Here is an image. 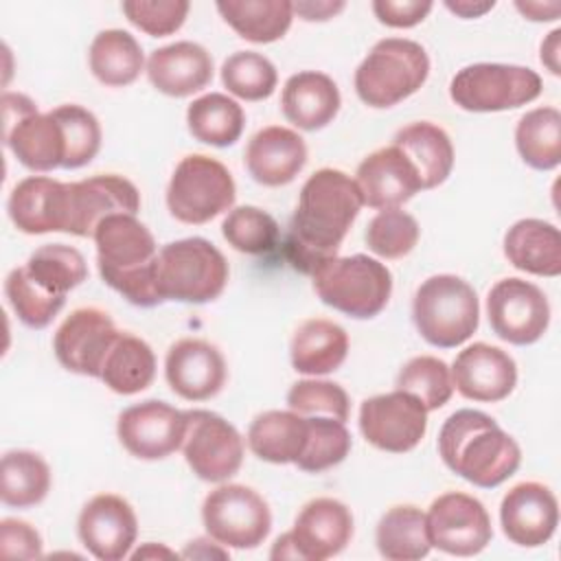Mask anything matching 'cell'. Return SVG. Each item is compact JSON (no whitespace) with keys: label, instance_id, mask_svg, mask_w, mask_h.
<instances>
[{"label":"cell","instance_id":"8d00e7d4","mask_svg":"<svg viewBox=\"0 0 561 561\" xmlns=\"http://www.w3.org/2000/svg\"><path fill=\"white\" fill-rule=\"evenodd\" d=\"M186 125L195 140L213 147H230L241 138L245 114L234 99L210 92L188 105Z\"/></svg>","mask_w":561,"mask_h":561},{"label":"cell","instance_id":"b9f144b4","mask_svg":"<svg viewBox=\"0 0 561 561\" xmlns=\"http://www.w3.org/2000/svg\"><path fill=\"white\" fill-rule=\"evenodd\" d=\"M351 451V432L337 419L307 416V443L298 460V469L320 473L340 465Z\"/></svg>","mask_w":561,"mask_h":561},{"label":"cell","instance_id":"f1b7e54d","mask_svg":"<svg viewBox=\"0 0 561 561\" xmlns=\"http://www.w3.org/2000/svg\"><path fill=\"white\" fill-rule=\"evenodd\" d=\"M504 254L508 263L526 274H561V234L559 228L543 219H519L504 234Z\"/></svg>","mask_w":561,"mask_h":561},{"label":"cell","instance_id":"5bb4252c","mask_svg":"<svg viewBox=\"0 0 561 561\" xmlns=\"http://www.w3.org/2000/svg\"><path fill=\"white\" fill-rule=\"evenodd\" d=\"M430 543L447 554L473 557L482 552L491 537V517L480 500L449 491L438 495L425 513Z\"/></svg>","mask_w":561,"mask_h":561},{"label":"cell","instance_id":"1f68e13d","mask_svg":"<svg viewBox=\"0 0 561 561\" xmlns=\"http://www.w3.org/2000/svg\"><path fill=\"white\" fill-rule=\"evenodd\" d=\"M307 443V416L294 410H267L250 423L248 445L265 462H296Z\"/></svg>","mask_w":561,"mask_h":561},{"label":"cell","instance_id":"277c9868","mask_svg":"<svg viewBox=\"0 0 561 561\" xmlns=\"http://www.w3.org/2000/svg\"><path fill=\"white\" fill-rule=\"evenodd\" d=\"M412 320L421 337L438 348L467 342L480 322V305L473 287L454 274L425 278L412 300Z\"/></svg>","mask_w":561,"mask_h":561},{"label":"cell","instance_id":"6f0895ef","mask_svg":"<svg viewBox=\"0 0 561 561\" xmlns=\"http://www.w3.org/2000/svg\"><path fill=\"white\" fill-rule=\"evenodd\" d=\"M160 554H164V557H173V552H171V550H167V548H156V543H145V548H140L138 552H134V559L160 557Z\"/></svg>","mask_w":561,"mask_h":561},{"label":"cell","instance_id":"7c38bea8","mask_svg":"<svg viewBox=\"0 0 561 561\" xmlns=\"http://www.w3.org/2000/svg\"><path fill=\"white\" fill-rule=\"evenodd\" d=\"M182 454L199 480L224 482L243 462V438L232 423L210 410H186Z\"/></svg>","mask_w":561,"mask_h":561},{"label":"cell","instance_id":"9f6ffc18","mask_svg":"<svg viewBox=\"0 0 561 561\" xmlns=\"http://www.w3.org/2000/svg\"><path fill=\"white\" fill-rule=\"evenodd\" d=\"M445 7L451 11V13H456V15H460V18H465V20H469V18H480V15H484L486 11H491L493 7H495V2L493 0H486V2H478V0H447L445 2Z\"/></svg>","mask_w":561,"mask_h":561},{"label":"cell","instance_id":"bcb514c9","mask_svg":"<svg viewBox=\"0 0 561 561\" xmlns=\"http://www.w3.org/2000/svg\"><path fill=\"white\" fill-rule=\"evenodd\" d=\"M419 221L401 208L379 210L366 228V245L381 259H401L410 254L419 243Z\"/></svg>","mask_w":561,"mask_h":561},{"label":"cell","instance_id":"ee69618b","mask_svg":"<svg viewBox=\"0 0 561 561\" xmlns=\"http://www.w3.org/2000/svg\"><path fill=\"white\" fill-rule=\"evenodd\" d=\"M397 390L416 397L427 412L438 410L454 394L451 368L434 355L412 357L397 375Z\"/></svg>","mask_w":561,"mask_h":561},{"label":"cell","instance_id":"816d5d0a","mask_svg":"<svg viewBox=\"0 0 561 561\" xmlns=\"http://www.w3.org/2000/svg\"><path fill=\"white\" fill-rule=\"evenodd\" d=\"M432 11L430 0H375L373 13L377 20L392 28H410L421 24Z\"/></svg>","mask_w":561,"mask_h":561},{"label":"cell","instance_id":"9c48e42d","mask_svg":"<svg viewBox=\"0 0 561 561\" xmlns=\"http://www.w3.org/2000/svg\"><path fill=\"white\" fill-rule=\"evenodd\" d=\"M541 94V77L513 64H471L449 83L451 101L467 112H502L526 105Z\"/></svg>","mask_w":561,"mask_h":561},{"label":"cell","instance_id":"ba28073f","mask_svg":"<svg viewBox=\"0 0 561 561\" xmlns=\"http://www.w3.org/2000/svg\"><path fill=\"white\" fill-rule=\"evenodd\" d=\"M237 197L230 171L204 153L184 156L167 186L169 213L182 224H206L232 208Z\"/></svg>","mask_w":561,"mask_h":561},{"label":"cell","instance_id":"9a60e30c","mask_svg":"<svg viewBox=\"0 0 561 561\" xmlns=\"http://www.w3.org/2000/svg\"><path fill=\"white\" fill-rule=\"evenodd\" d=\"M359 430L373 447L405 454L423 440L427 432V410L416 397L403 390L375 394L362 401Z\"/></svg>","mask_w":561,"mask_h":561},{"label":"cell","instance_id":"f5cc1de1","mask_svg":"<svg viewBox=\"0 0 561 561\" xmlns=\"http://www.w3.org/2000/svg\"><path fill=\"white\" fill-rule=\"evenodd\" d=\"M346 2L342 0H298L291 2L294 13H298V18L307 20V22H324L335 18L340 11H344Z\"/></svg>","mask_w":561,"mask_h":561},{"label":"cell","instance_id":"7dc6e473","mask_svg":"<svg viewBox=\"0 0 561 561\" xmlns=\"http://www.w3.org/2000/svg\"><path fill=\"white\" fill-rule=\"evenodd\" d=\"M50 112L59 121L66 138V160L61 169H81L92 162L101 149V125L96 116L75 103L59 105Z\"/></svg>","mask_w":561,"mask_h":561},{"label":"cell","instance_id":"d6986e66","mask_svg":"<svg viewBox=\"0 0 561 561\" xmlns=\"http://www.w3.org/2000/svg\"><path fill=\"white\" fill-rule=\"evenodd\" d=\"M77 533L92 557L101 561H121L136 543L138 519L125 497L99 493L81 508Z\"/></svg>","mask_w":561,"mask_h":561},{"label":"cell","instance_id":"7a4b0ae2","mask_svg":"<svg viewBox=\"0 0 561 561\" xmlns=\"http://www.w3.org/2000/svg\"><path fill=\"white\" fill-rule=\"evenodd\" d=\"M438 454L454 473L482 489L502 484L522 462L515 438L489 414L469 408L447 416L438 432Z\"/></svg>","mask_w":561,"mask_h":561},{"label":"cell","instance_id":"e0dca14e","mask_svg":"<svg viewBox=\"0 0 561 561\" xmlns=\"http://www.w3.org/2000/svg\"><path fill=\"white\" fill-rule=\"evenodd\" d=\"M118 333L107 311L79 307L57 327L53 351L66 370L99 379L105 355Z\"/></svg>","mask_w":561,"mask_h":561},{"label":"cell","instance_id":"44dd1931","mask_svg":"<svg viewBox=\"0 0 561 561\" xmlns=\"http://www.w3.org/2000/svg\"><path fill=\"white\" fill-rule=\"evenodd\" d=\"M353 537V515L346 504L333 497L307 502L289 530L300 561H324L340 554Z\"/></svg>","mask_w":561,"mask_h":561},{"label":"cell","instance_id":"7402d4cb","mask_svg":"<svg viewBox=\"0 0 561 561\" xmlns=\"http://www.w3.org/2000/svg\"><path fill=\"white\" fill-rule=\"evenodd\" d=\"M500 524L508 541L522 548H537L550 541L559 524L554 493L541 482L515 484L500 504Z\"/></svg>","mask_w":561,"mask_h":561},{"label":"cell","instance_id":"db71d44e","mask_svg":"<svg viewBox=\"0 0 561 561\" xmlns=\"http://www.w3.org/2000/svg\"><path fill=\"white\" fill-rule=\"evenodd\" d=\"M515 7L519 13H524L528 20H535V22H550V20H557L561 13L559 2H517Z\"/></svg>","mask_w":561,"mask_h":561},{"label":"cell","instance_id":"603a6c76","mask_svg":"<svg viewBox=\"0 0 561 561\" xmlns=\"http://www.w3.org/2000/svg\"><path fill=\"white\" fill-rule=\"evenodd\" d=\"M451 379L454 388L465 399L495 403L513 392L517 383V366L500 346L476 342L456 355Z\"/></svg>","mask_w":561,"mask_h":561},{"label":"cell","instance_id":"7bdbcfd3","mask_svg":"<svg viewBox=\"0 0 561 561\" xmlns=\"http://www.w3.org/2000/svg\"><path fill=\"white\" fill-rule=\"evenodd\" d=\"M221 83L243 101H263L274 94L278 75L265 55L237 50L221 64Z\"/></svg>","mask_w":561,"mask_h":561},{"label":"cell","instance_id":"83f0119b","mask_svg":"<svg viewBox=\"0 0 561 561\" xmlns=\"http://www.w3.org/2000/svg\"><path fill=\"white\" fill-rule=\"evenodd\" d=\"M340 90L335 81L318 70H302L291 75L280 94L285 118L305 131L327 127L340 112Z\"/></svg>","mask_w":561,"mask_h":561},{"label":"cell","instance_id":"3957f363","mask_svg":"<svg viewBox=\"0 0 561 561\" xmlns=\"http://www.w3.org/2000/svg\"><path fill=\"white\" fill-rule=\"evenodd\" d=\"M96 267L105 285L136 307L164 302L156 289L158 245L136 215H110L94 230Z\"/></svg>","mask_w":561,"mask_h":561},{"label":"cell","instance_id":"ffe728a7","mask_svg":"<svg viewBox=\"0 0 561 561\" xmlns=\"http://www.w3.org/2000/svg\"><path fill=\"white\" fill-rule=\"evenodd\" d=\"M164 375L171 390L186 401H206L226 383V359L199 337H182L167 351Z\"/></svg>","mask_w":561,"mask_h":561},{"label":"cell","instance_id":"30bf717a","mask_svg":"<svg viewBox=\"0 0 561 561\" xmlns=\"http://www.w3.org/2000/svg\"><path fill=\"white\" fill-rule=\"evenodd\" d=\"M4 145L31 171L64 167L66 138L53 112L39 114L37 105L20 92L2 94Z\"/></svg>","mask_w":561,"mask_h":561},{"label":"cell","instance_id":"c3c4849f","mask_svg":"<svg viewBox=\"0 0 561 561\" xmlns=\"http://www.w3.org/2000/svg\"><path fill=\"white\" fill-rule=\"evenodd\" d=\"M287 405L302 416H329L342 423L351 412L346 390L340 383L324 379L296 381L287 392Z\"/></svg>","mask_w":561,"mask_h":561},{"label":"cell","instance_id":"484cf974","mask_svg":"<svg viewBox=\"0 0 561 561\" xmlns=\"http://www.w3.org/2000/svg\"><path fill=\"white\" fill-rule=\"evenodd\" d=\"M307 162L302 136L283 125L259 129L245 147L248 173L263 186L289 184Z\"/></svg>","mask_w":561,"mask_h":561},{"label":"cell","instance_id":"d6a6232c","mask_svg":"<svg viewBox=\"0 0 561 561\" xmlns=\"http://www.w3.org/2000/svg\"><path fill=\"white\" fill-rule=\"evenodd\" d=\"M156 377V355L151 346L134 333L121 331L105 355L101 381L116 394H136L151 386Z\"/></svg>","mask_w":561,"mask_h":561},{"label":"cell","instance_id":"681fc988","mask_svg":"<svg viewBox=\"0 0 561 561\" xmlns=\"http://www.w3.org/2000/svg\"><path fill=\"white\" fill-rule=\"evenodd\" d=\"M121 9L142 33L164 37L184 24L191 4L186 0H125Z\"/></svg>","mask_w":561,"mask_h":561},{"label":"cell","instance_id":"ac0fdd59","mask_svg":"<svg viewBox=\"0 0 561 561\" xmlns=\"http://www.w3.org/2000/svg\"><path fill=\"white\" fill-rule=\"evenodd\" d=\"M140 208L138 188L123 175H92L81 182H68V224L66 232L75 237H94L96 226L110 215H136Z\"/></svg>","mask_w":561,"mask_h":561},{"label":"cell","instance_id":"8fae6325","mask_svg":"<svg viewBox=\"0 0 561 561\" xmlns=\"http://www.w3.org/2000/svg\"><path fill=\"white\" fill-rule=\"evenodd\" d=\"M204 528L221 546L250 550L261 546L272 530L267 502L245 484H221L202 504Z\"/></svg>","mask_w":561,"mask_h":561},{"label":"cell","instance_id":"836d02e7","mask_svg":"<svg viewBox=\"0 0 561 561\" xmlns=\"http://www.w3.org/2000/svg\"><path fill=\"white\" fill-rule=\"evenodd\" d=\"M217 11L239 37L254 44L280 39L294 20V9L287 0H221Z\"/></svg>","mask_w":561,"mask_h":561},{"label":"cell","instance_id":"60d3db41","mask_svg":"<svg viewBox=\"0 0 561 561\" xmlns=\"http://www.w3.org/2000/svg\"><path fill=\"white\" fill-rule=\"evenodd\" d=\"M4 296L22 324L44 329L64 309L66 298L55 296L31 278L26 267H13L4 280Z\"/></svg>","mask_w":561,"mask_h":561},{"label":"cell","instance_id":"f35d334b","mask_svg":"<svg viewBox=\"0 0 561 561\" xmlns=\"http://www.w3.org/2000/svg\"><path fill=\"white\" fill-rule=\"evenodd\" d=\"M50 491V469L46 460L26 449H13L2 456L0 497L7 506L28 508L39 504Z\"/></svg>","mask_w":561,"mask_h":561},{"label":"cell","instance_id":"6da1fadb","mask_svg":"<svg viewBox=\"0 0 561 561\" xmlns=\"http://www.w3.org/2000/svg\"><path fill=\"white\" fill-rule=\"evenodd\" d=\"M364 202L351 175L340 169H320L300 188L289 224L287 256L291 265L311 274L337 250L357 219Z\"/></svg>","mask_w":561,"mask_h":561},{"label":"cell","instance_id":"4fadbf2b","mask_svg":"<svg viewBox=\"0 0 561 561\" xmlns=\"http://www.w3.org/2000/svg\"><path fill=\"white\" fill-rule=\"evenodd\" d=\"M486 316L493 333L515 346L535 344L550 324L546 294L524 278H502L486 296Z\"/></svg>","mask_w":561,"mask_h":561},{"label":"cell","instance_id":"4dcf8cb0","mask_svg":"<svg viewBox=\"0 0 561 561\" xmlns=\"http://www.w3.org/2000/svg\"><path fill=\"white\" fill-rule=\"evenodd\" d=\"M392 145H397L414 164L423 191L436 188L449 178L454 167V147L447 131L438 125L427 121L410 123L394 134Z\"/></svg>","mask_w":561,"mask_h":561},{"label":"cell","instance_id":"52a82bcc","mask_svg":"<svg viewBox=\"0 0 561 561\" xmlns=\"http://www.w3.org/2000/svg\"><path fill=\"white\" fill-rule=\"evenodd\" d=\"M430 75V57L419 42L379 39L355 70V92L370 107H392L412 96Z\"/></svg>","mask_w":561,"mask_h":561},{"label":"cell","instance_id":"f546056e","mask_svg":"<svg viewBox=\"0 0 561 561\" xmlns=\"http://www.w3.org/2000/svg\"><path fill=\"white\" fill-rule=\"evenodd\" d=\"M348 353L346 331L327 318L305 320L291 337L289 355L294 370L302 375H329L342 366Z\"/></svg>","mask_w":561,"mask_h":561},{"label":"cell","instance_id":"ab89813d","mask_svg":"<svg viewBox=\"0 0 561 561\" xmlns=\"http://www.w3.org/2000/svg\"><path fill=\"white\" fill-rule=\"evenodd\" d=\"M35 283L55 296H64L88 278L83 254L66 243H46L37 248L24 263Z\"/></svg>","mask_w":561,"mask_h":561},{"label":"cell","instance_id":"11a10c76","mask_svg":"<svg viewBox=\"0 0 561 561\" xmlns=\"http://www.w3.org/2000/svg\"><path fill=\"white\" fill-rule=\"evenodd\" d=\"M561 39V31L554 28L543 42H541V64L552 72V75H561V64H559V44Z\"/></svg>","mask_w":561,"mask_h":561},{"label":"cell","instance_id":"cb8c5ba5","mask_svg":"<svg viewBox=\"0 0 561 561\" xmlns=\"http://www.w3.org/2000/svg\"><path fill=\"white\" fill-rule=\"evenodd\" d=\"M355 184L362 202L379 210L399 208L423 191L414 164L397 145L368 153L355 171Z\"/></svg>","mask_w":561,"mask_h":561},{"label":"cell","instance_id":"2e32d148","mask_svg":"<svg viewBox=\"0 0 561 561\" xmlns=\"http://www.w3.org/2000/svg\"><path fill=\"white\" fill-rule=\"evenodd\" d=\"M186 414L164 401H142L125 408L116 421L121 445L140 460H162L182 449Z\"/></svg>","mask_w":561,"mask_h":561},{"label":"cell","instance_id":"5b68a950","mask_svg":"<svg viewBox=\"0 0 561 561\" xmlns=\"http://www.w3.org/2000/svg\"><path fill=\"white\" fill-rule=\"evenodd\" d=\"M228 283L226 256L206 239L188 237L158 250L156 289L162 300L210 302Z\"/></svg>","mask_w":561,"mask_h":561},{"label":"cell","instance_id":"8992f818","mask_svg":"<svg viewBox=\"0 0 561 561\" xmlns=\"http://www.w3.org/2000/svg\"><path fill=\"white\" fill-rule=\"evenodd\" d=\"M318 298L351 318L366 320L383 311L392 294L390 270L373 256H331L313 272Z\"/></svg>","mask_w":561,"mask_h":561},{"label":"cell","instance_id":"d590c367","mask_svg":"<svg viewBox=\"0 0 561 561\" xmlns=\"http://www.w3.org/2000/svg\"><path fill=\"white\" fill-rule=\"evenodd\" d=\"M377 550L390 561H419L430 554L432 543L427 537L425 513L412 504L388 508L375 533Z\"/></svg>","mask_w":561,"mask_h":561},{"label":"cell","instance_id":"e575fe53","mask_svg":"<svg viewBox=\"0 0 561 561\" xmlns=\"http://www.w3.org/2000/svg\"><path fill=\"white\" fill-rule=\"evenodd\" d=\"M92 75L110 88H123L138 79L145 55L138 39L123 28L101 31L88 50Z\"/></svg>","mask_w":561,"mask_h":561},{"label":"cell","instance_id":"f907efd6","mask_svg":"<svg viewBox=\"0 0 561 561\" xmlns=\"http://www.w3.org/2000/svg\"><path fill=\"white\" fill-rule=\"evenodd\" d=\"M0 550L7 559H37L42 557V537L28 522L7 517L0 524Z\"/></svg>","mask_w":561,"mask_h":561},{"label":"cell","instance_id":"f6af8a7d","mask_svg":"<svg viewBox=\"0 0 561 561\" xmlns=\"http://www.w3.org/2000/svg\"><path fill=\"white\" fill-rule=\"evenodd\" d=\"M221 234L237 252L267 254L278 243V224L256 206H237L221 221Z\"/></svg>","mask_w":561,"mask_h":561},{"label":"cell","instance_id":"4316f807","mask_svg":"<svg viewBox=\"0 0 561 561\" xmlns=\"http://www.w3.org/2000/svg\"><path fill=\"white\" fill-rule=\"evenodd\" d=\"M147 77L162 94L184 99L213 81V57L195 42H175L149 55Z\"/></svg>","mask_w":561,"mask_h":561},{"label":"cell","instance_id":"d4e9b609","mask_svg":"<svg viewBox=\"0 0 561 561\" xmlns=\"http://www.w3.org/2000/svg\"><path fill=\"white\" fill-rule=\"evenodd\" d=\"M9 219L20 232L46 234L66 232L68 182L46 175H31L18 182L7 202Z\"/></svg>","mask_w":561,"mask_h":561},{"label":"cell","instance_id":"74e56055","mask_svg":"<svg viewBox=\"0 0 561 561\" xmlns=\"http://www.w3.org/2000/svg\"><path fill=\"white\" fill-rule=\"evenodd\" d=\"M515 147L522 160L537 169L550 171L561 162V114L552 105L526 112L515 127Z\"/></svg>","mask_w":561,"mask_h":561}]
</instances>
